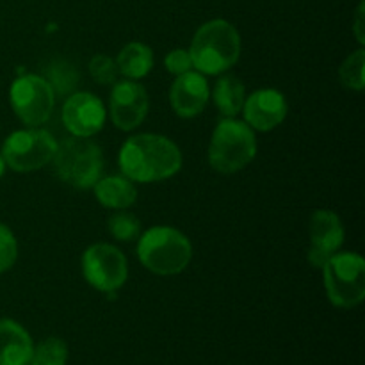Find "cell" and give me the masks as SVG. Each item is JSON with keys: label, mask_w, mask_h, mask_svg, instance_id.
I'll return each instance as SVG.
<instances>
[{"label": "cell", "mask_w": 365, "mask_h": 365, "mask_svg": "<svg viewBox=\"0 0 365 365\" xmlns=\"http://www.w3.org/2000/svg\"><path fill=\"white\" fill-rule=\"evenodd\" d=\"M118 160L123 177L150 184L175 177L182 168V152L164 135L138 134L125 141Z\"/></svg>", "instance_id": "cell-1"}, {"label": "cell", "mask_w": 365, "mask_h": 365, "mask_svg": "<svg viewBox=\"0 0 365 365\" xmlns=\"http://www.w3.org/2000/svg\"><path fill=\"white\" fill-rule=\"evenodd\" d=\"M189 56L200 73L220 75L239 61L241 36L230 21L210 20L196 31Z\"/></svg>", "instance_id": "cell-2"}, {"label": "cell", "mask_w": 365, "mask_h": 365, "mask_svg": "<svg viewBox=\"0 0 365 365\" xmlns=\"http://www.w3.org/2000/svg\"><path fill=\"white\" fill-rule=\"evenodd\" d=\"M138 257L152 273L173 277L189 266L192 259V245L177 228L153 227L139 239Z\"/></svg>", "instance_id": "cell-3"}, {"label": "cell", "mask_w": 365, "mask_h": 365, "mask_svg": "<svg viewBox=\"0 0 365 365\" xmlns=\"http://www.w3.org/2000/svg\"><path fill=\"white\" fill-rule=\"evenodd\" d=\"M257 155V139L246 121H220L209 146V163L217 173H237L248 166Z\"/></svg>", "instance_id": "cell-4"}, {"label": "cell", "mask_w": 365, "mask_h": 365, "mask_svg": "<svg viewBox=\"0 0 365 365\" xmlns=\"http://www.w3.org/2000/svg\"><path fill=\"white\" fill-rule=\"evenodd\" d=\"M52 160L61 180L71 187L89 189L102 177V150L88 138L73 135L57 143L56 155Z\"/></svg>", "instance_id": "cell-5"}, {"label": "cell", "mask_w": 365, "mask_h": 365, "mask_svg": "<svg viewBox=\"0 0 365 365\" xmlns=\"http://www.w3.org/2000/svg\"><path fill=\"white\" fill-rule=\"evenodd\" d=\"M324 287L331 305L355 309L365 298V260L359 253H335L323 266Z\"/></svg>", "instance_id": "cell-6"}, {"label": "cell", "mask_w": 365, "mask_h": 365, "mask_svg": "<svg viewBox=\"0 0 365 365\" xmlns=\"http://www.w3.org/2000/svg\"><path fill=\"white\" fill-rule=\"evenodd\" d=\"M57 143L52 134L43 128L31 127L27 130H16L2 145V157L6 166L18 173H31L41 170L52 163Z\"/></svg>", "instance_id": "cell-7"}, {"label": "cell", "mask_w": 365, "mask_h": 365, "mask_svg": "<svg viewBox=\"0 0 365 365\" xmlns=\"http://www.w3.org/2000/svg\"><path fill=\"white\" fill-rule=\"evenodd\" d=\"M9 102L20 121L29 127H39L48 121L56 95L39 75H21L11 84Z\"/></svg>", "instance_id": "cell-8"}, {"label": "cell", "mask_w": 365, "mask_h": 365, "mask_svg": "<svg viewBox=\"0 0 365 365\" xmlns=\"http://www.w3.org/2000/svg\"><path fill=\"white\" fill-rule=\"evenodd\" d=\"M82 274L100 292H116L128 278V264L123 253L113 245L98 242L82 255Z\"/></svg>", "instance_id": "cell-9"}, {"label": "cell", "mask_w": 365, "mask_h": 365, "mask_svg": "<svg viewBox=\"0 0 365 365\" xmlns=\"http://www.w3.org/2000/svg\"><path fill=\"white\" fill-rule=\"evenodd\" d=\"M150 98L146 89L135 81L116 82L110 91V120L120 130H134L148 114Z\"/></svg>", "instance_id": "cell-10"}, {"label": "cell", "mask_w": 365, "mask_h": 365, "mask_svg": "<svg viewBox=\"0 0 365 365\" xmlns=\"http://www.w3.org/2000/svg\"><path fill=\"white\" fill-rule=\"evenodd\" d=\"M106 107L91 93H73L63 106V123L75 138H91L106 123Z\"/></svg>", "instance_id": "cell-11"}, {"label": "cell", "mask_w": 365, "mask_h": 365, "mask_svg": "<svg viewBox=\"0 0 365 365\" xmlns=\"http://www.w3.org/2000/svg\"><path fill=\"white\" fill-rule=\"evenodd\" d=\"M310 250L309 262L323 269L331 255L337 253L344 242V227L341 217L331 210H316L310 217Z\"/></svg>", "instance_id": "cell-12"}, {"label": "cell", "mask_w": 365, "mask_h": 365, "mask_svg": "<svg viewBox=\"0 0 365 365\" xmlns=\"http://www.w3.org/2000/svg\"><path fill=\"white\" fill-rule=\"evenodd\" d=\"M242 113L250 127L260 132H269L287 116V102L277 89H259L245 100Z\"/></svg>", "instance_id": "cell-13"}, {"label": "cell", "mask_w": 365, "mask_h": 365, "mask_svg": "<svg viewBox=\"0 0 365 365\" xmlns=\"http://www.w3.org/2000/svg\"><path fill=\"white\" fill-rule=\"evenodd\" d=\"M171 107L180 118H195L209 102V84L200 71L178 75L171 86Z\"/></svg>", "instance_id": "cell-14"}, {"label": "cell", "mask_w": 365, "mask_h": 365, "mask_svg": "<svg viewBox=\"0 0 365 365\" xmlns=\"http://www.w3.org/2000/svg\"><path fill=\"white\" fill-rule=\"evenodd\" d=\"M32 339L21 324L13 319H0V365H29Z\"/></svg>", "instance_id": "cell-15"}, {"label": "cell", "mask_w": 365, "mask_h": 365, "mask_svg": "<svg viewBox=\"0 0 365 365\" xmlns=\"http://www.w3.org/2000/svg\"><path fill=\"white\" fill-rule=\"evenodd\" d=\"M95 196L103 207L114 210H125L132 207L138 200L134 182L128 180L123 175H113V177L98 178L95 185Z\"/></svg>", "instance_id": "cell-16"}, {"label": "cell", "mask_w": 365, "mask_h": 365, "mask_svg": "<svg viewBox=\"0 0 365 365\" xmlns=\"http://www.w3.org/2000/svg\"><path fill=\"white\" fill-rule=\"evenodd\" d=\"M118 70L128 81H139L146 77L153 68V52L145 43H128L116 57Z\"/></svg>", "instance_id": "cell-17"}, {"label": "cell", "mask_w": 365, "mask_h": 365, "mask_svg": "<svg viewBox=\"0 0 365 365\" xmlns=\"http://www.w3.org/2000/svg\"><path fill=\"white\" fill-rule=\"evenodd\" d=\"M246 100L245 84L234 75H223L214 88V102L220 113L227 118H235L242 110Z\"/></svg>", "instance_id": "cell-18"}, {"label": "cell", "mask_w": 365, "mask_h": 365, "mask_svg": "<svg viewBox=\"0 0 365 365\" xmlns=\"http://www.w3.org/2000/svg\"><path fill=\"white\" fill-rule=\"evenodd\" d=\"M43 78L50 84L53 95L63 96L77 88L78 71L68 61H53L45 70V77Z\"/></svg>", "instance_id": "cell-19"}, {"label": "cell", "mask_w": 365, "mask_h": 365, "mask_svg": "<svg viewBox=\"0 0 365 365\" xmlns=\"http://www.w3.org/2000/svg\"><path fill=\"white\" fill-rule=\"evenodd\" d=\"M68 346L57 337H48L32 349L31 365H66Z\"/></svg>", "instance_id": "cell-20"}, {"label": "cell", "mask_w": 365, "mask_h": 365, "mask_svg": "<svg viewBox=\"0 0 365 365\" xmlns=\"http://www.w3.org/2000/svg\"><path fill=\"white\" fill-rule=\"evenodd\" d=\"M365 50L360 48L356 52H353L351 56L346 57L344 63L341 64V70H339V77L341 82L349 89H355V91H362L365 86Z\"/></svg>", "instance_id": "cell-21"}, {"label": "cell", "mask_w": 365, "mask_h": 365, "mask_svg": "<svg viewBox=\"0 0 365 365\" xmlns=\"http://www.w3.org/2000/svg\"><path fill=\"white\" fill-rule=\"evenodd\" d=\"M107 228L113 234L114 239L118 241H134L135 237L141 232V221L130 212H125V210H120V212L113 214L107 221Z\"/></svg>", "instance_id": "cell-22"}, {"label": "cell", "mask_w": 365, "mask_h": 365, "mask_svg": "<svg viewBox=\"0 0 365 365\" xmlns=\"http://www.w3.org/2000/svg\"><path fill=\"white\" fill-rule=\"evenodd\" d=\"M89 71L98 84H116L118 75H120L116 61L103 53H98L89 61Z\"/></svg>", "instance_id": "cell-23"}, {"label": "cell", "mask_w": 365, "mask_h": 365, "mask_svg": "<svg viewBox=\"0 0 365 365\" xmlns=\"http://www.w3.org/2000/svg\"><path fill=\"white\" fill-rule=\"evenodd\" d=\"M18 259V242L14 234L0 223V273H6L14 266Z\"/></svg>", "instance_id": "cell-24"}, {"label": "cell", "mask_w": 365, "mask_h": 365, "mask_svg": "<svg viewBox=\"0 0 365 365\" xmlns=\"http://www.w3.org/2000/svg\"><path fill=\"white\" fill-rule=\"evenodd\" d=\"M164 64H166L168 71L177 75V77L178 75L187 73V71H191L192 68V61H191V56H189V50H184V48L171 50V52L166 56V59H164Z\"/></svg>", "instance_id": "cell-25"}, {"label": "cell", "mask_w": 365, "mask_h": 365, "mask_svg": "<svg viewBox=\"0 0 365 365\" xmlns=\"http://www.w3.org/2000/svg\"><path fill=\"white\" fill-rule=\"evenodd\" d=\"M355 34H356V39H359L360 43H365V36H364V6L360 4L359 7V13H356V18H355Z\"/></svg>", "instance_id": "cell-26"}, {"label": "cell", "mask_w": 365, "mask_h": 365, "mask_svg": "<svg viewBox=\"0 0 365 365\" xmlns=\"http://www.w3.org/2000/svg\"><path fill=\"white\" fill-rule=\"evenodd\" d=\"M4 171H6V160H4L2 153H0V178H2Z\"/></svg>", "instance_id": "cell-27"}]
</instances>
